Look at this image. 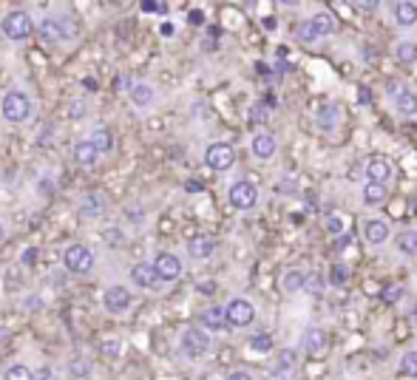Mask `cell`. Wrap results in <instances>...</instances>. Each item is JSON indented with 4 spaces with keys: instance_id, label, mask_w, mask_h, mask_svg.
Segmentation results:
<instances>
[{
    "instance_id": "obj_12",
    "label": "cell",
    "mask_w": 417,
    "mask_h": 380,
    "mask_svg": "<svg viewBox=\"0 0 417 380\" xmlns=\"http://www.w3.org/2000/svg\"><path fill=\"white\" fill-rule=\"evenodd\" d=\"M154 267H157L159 281H176V278L182 275V261H179V255H174V253H157Z\"/></svg>"
},
{
    "instance_id": "obj_22",
    "label": "cell",
    "mask_w": 417,
    "mask_h": 380,
    "mask_svg": "<svg viewBox=\"0 0 417 380\" xmlns=\"http://www.w3.org/2000/svg\"><path fill=\"white\" fill-rule=\"evenodd\" d=\"M307 273H301V270H287L284 273V278H281V287H284V292L287 295H295V292H307Z\"/></svg>"
},
{
    "instance_id": "obj_47",
    "label": "cell",
    "mask_w": 417,
    "mask_h": 380,
    "mask_svg": "<svg viewBox=\"0 0 417 380\" xmlns=\"http://www.w3.org/2000/svg\"><path fill=\"white\" fill-rule=\"evenodd\" d=\"M37 258V250H26V255H23V264H28L31 267V261Z\"/></svg>"
},
{
    "instance_id": "obj_21",
    "label": "cell",
    "mask_w": 417,
    "mask_h": 380,
    "mask_svg": "<svg viewBox=\"0 0 417 380\" xmlns=\"http://www.w3.org/2000/svg\"><path fill=\"white\" fill-rule=\"evenodd\" d=\"M216 253V238L213 236H194L188 241V255L191 258H210Z\"/></svg>"
},
{
    "instance_id": "obj_7",
    "label": "cell",
    "mask_w": 417,
    "mask_h": 380,
    "mask_svg": "<svg viewBox=\"0 0 417 380\" xmlns=\"http://www.w3.org/2000/svg\"><path fill=\"white\" fill-rule=\"evenodd\" d=\"M224 310H227V324H230V327L244 329V327H250V324L255 321V307H253V301H247V298H230Z\"/></svg>"
},
{
    "instance_id": "obj_38",
    "label": "cell",
    "mask_w": 417,
    "mask_h": 380,
    "mask_svg": "<svg viewBox=\"0 0 417 380\" xmlns=\"http://www.w3.org/2000/svg\"><path fill=\"white\" fill-rule=\"evenodd\" d=\"M88 372H91L88 361H83V358H74V361H71V375H74V378H85Z\"/></svg>"
},
{
    "instance_id": "obj_51",
    "label": "cell",
    "mask_w": 417,
    "mask_h": 380,
    "mask_svg": "<svg viewBox=\"0 0 417 380\" xmlns=\"http://www.w3.org/2000/svg\"><path fill=\"white\" fill-rule=\"evenodd\" d=\"M264 28H275V20L273 17H264Z\"/></svg>"
},
{
    "instance_id": "obj_16",
    "label": "cell",
    "mask_w": 417,
    "mask_h": 380,
    "mask_svg": "<svg viewBox=\"0 0 417 380\" xmlns=\"http://www.w3.org/2000/svg\"><path fill=\"white\" fill-rule=\"evenodd\" d=\"M131 281L139 287V290H157V284H159V275H157V267H154V261L148 264V261H139V264H134L131 267Z\"/></svg>"
},
{
    "instance_id": "obj_53",
    "label": "cell",
    "mask_w": 417,
    "mask_h": 380,
    "mask_svg": "<svg viewBox=\"0 0 417 380\" xmlns=\"http://www.w3.org/2000/svg\"><path fill=\"white\" fill-rule=\"evenodd\" d=\"M409 207H412V213H415V216H417V196H415V199H412V204H409Z\"/></svg>"
},
{
    "instance_id": "obj_24",
    "label": "cell",
    "mask_w": 417,
    "mask_h": 380,
    "mask_svg": "<svg viewBox=\"0 0 417 380\" xmlns=\"http://www.w3.org/2000/svg\"><path fill=\"white\" fill-rule=\"evenodd\" d=\"M310 20H312V26L318 28V34H321V37H329V34H335V28H338V23H335V17H332V11H329V9L315 11Z\"/></svg>"
},
{
    "instance_id": "obj_52",
    "label": "cell",
    "mask_w": 417,
    "mask_h": 380,
    "mask_svg": "<svg viewBox=\"0 0 417 380\" xmlns=\"http://www.w3.org/2000/svg\"><path fill=\"white\" fill-rule=\"evenodd\" d=\"M162 34H174V26L171 23H162Z\"/></svg>"
},
{
    "instance_id": "obj_26",
    "label": "cell",
    "mask_w": 417,
    "mask_h": 380,
    "mask_svg": "<svg viewBox=\"0 0 417 380\" xmlns=\"http://www.w3.org/2000/svg\"><path fill=\"white\" fill-rule=\"evenodd\" d=\"M395 247H398V253L415 258L417 255V230H401V233L395 236Z\"/></svg>"
},
{
    "instance_id": "obj_54",
    "label": "cell",
    "mask_w": 417,
    "mask_h": 380,
    "mask_svg": "<svg viewBox=\"0 0 417 380\" xmlns=\"http://www.w3.org/2000/svg\"><path fill=\"white\" fill-rule=\"evenodd\" d=\"M0 238H3V227H0Z\"/></svg>"
},
{
    "instance_id": "obj_41",
    "label": "cell",
    "mask_w": 417,
    "mask_h": 380,
    "mask_svg": "<svg viewBox=\"0 0 417 380\" xmlns=\"http://www.w3.org/2000/svg\"><path fill=\"white\" fill-rule=\"evenodd\" d=\"M142 11H159V14H165L168 6L165 3H154V0H142Z\"/></svg>"
},
{
    "instance_id": "obj_36",
    "label": "cell",
    "mask_w": 417,
    "mask_h": 380,
    "mask_svg": "<svg viewBox=\"0 0 417 380\" xmlns=\"http://www.w3.org/2000/svg\"><path fill=\"white\" fill-rule=\"evenodd\" d=\"M250 347H253L255 352L267 355V352L273 349V338H270V335H253V338H250Z\"/></svg>"
},
{
    "instance_id": "obj_1",
    "label": "cell",
    "mask_w": 417,
    "mask_h": 380,
    "mask_svg": "<svg viewBox=\"0 0 417 380\" xmlns=\"http://www.w3.org/2000/svg\"><path fill=\"white\" fill-rule=\"evenodd\" d=\"M210 347H213L210 335L205 329H199V327H188V329L182 332V338H179V349H182V355L191 358V361L205 358L210 352Z\"/></svg>"
},
{
    "instance_id": "obj_2",
    "label": "cell",
    "mask_w": 417,
    "mask_h": 380,
    "mask_svg": "<svg viewBox=\"0 0 417 380\" xmlns=\"http://www.w3.org/2000/svg\"><path fill=\"white\" fill-rule=\"evenodd\" d=\"M0 31H3L9 40L23 43V40H28V37H31L34 23H31V17H28L23 9H17V11H9V14L0 20Z\"/></svg>"
},
{
    "instance_id": "obj_42",
    "label": "cell",
    "mask_w": 417,
    "mask_h": 380,
    "mask_svg": "<svg viewBox=\"0 0 417 380\" xmlns=\"http://www.w3.org/2000/svg\"><path fill=\"white\" fill-rule=\"evenodd\" d=\"M34 380H57V375H54L51 366H40V369L34 372Z\"/></svg>"
},
{
    "instance_id": "obj_31",
    "label": "cell",
    "mask_w": 417,
    "mask_h": 380,
    "mask_svg": "<svg viewBox=\"0 0 417 380\" xmlns=\"http://www.w3.org/2000/svg\"><path fill=\"white\" fill-rule=\"evenodd\" d=\"M395 57H398L403 65H412V63H417V46H415V43H409V40L398 43V48H395Z\"/></svg>"
},
{
    "instance_id": "obj_32",
    "label": "cell",
    "mask_w": 417,
    "mask_h": 380,
    "mask_svg": "<svg viewBox=\"0 0 417 380\" xmlns=\"http://www.w3.org/2000/svg\"><path fill=\"white\" fill-rule=\"evenodd\" d=\"M298 37H301V43H307V46H312V43L321 40V34H318V28L312 26V20H301V23H298Z\"/></svg>"
},
{
    "instance_id": "obj_28",
    "label": "cell",
    "mask_w": 417,
    "mask_h": 380,
    "mask_svg": "<svg viewBox=\"0 0 417 380\" xmlns=\"http://www.w3.org/2000/svg\"><path fill=\"white\" fill-rule=\"evenodd\" d=\"M102 207H105L102 196H100V193H88L85 201H83V207H80V213H83L85 218H97V216H102Z\"/></svg>"
},
{
    "instance_id": "obj_13",
    "label": "cell",
    "mask_w": 417,
    "mask_h": 380,
    "mask_svg": "<svg viewBox=\"0 0 417 380\" xmlns=\"http://www.w3.org/2000/svg\"><path fill=\"white\" fill-rule=\"evenodd\" d=\"M338 125H341V108H338L335 102L318 105V111H315V128H318L321 134H332Z\"/></svg>"
},
{
    "instance_id": "obj_25",
    "label": "cell",
    "mask_w": 417,
    "mask_h": 380,
    "mask_svg": "<svg viewBox=\"0 0 417 380\" xmlns=\"http://www.w3.org/2000/svg\"><path fill=\"white\" fill-rule=\"evenodd\" d=\"M74 159H77L80 165L91 168V165L100 159V151L94 148V142H91V139H85V142H77V145H74Z\"/></svg>"
},
{
    "instance_id": "obj_19",
    "label": "cell",
    "mask_w": 417,
    "mask_h": 380,
    "mask_svg": "<svg viewBox=\"0 0 417 380\" xmlns=\"http://www.w3.org/2000/svg\"><path fill=\"white\" fill-rule=\"evenodd\" d=\"M392 14H395V23L401 28H412L417 26V3L415 0H398L392 6Z\"/></svg>"
},
{
    "instance_id": "obj_10",
    "label": "cell",
    "mask_w": 417,
    "mask_h": 380,
    "mask_svg": "<svg viewBox=\"0 0 417 380\" xmlns=\"http://www.w3.org/2000/svg\"><path fill=\"white\" fill-rule=\"evenodd\" d=\"M40 37H43L46 43L71 40V37H74V26L65 23V20H57V17H46V20H40Z\"/></svg>"
},
{
    "instance_id": "obj_15",
    "label": "cell",
    "mask_w": 417,
    "mask_h": 380,
    "mask_svg": "<svg viewBox=\"0 0 417 380\" xmlns=\"http://www.w3.org/2000/svg\"><path fill=\"white\" fill-rule=\"evenodd\" d=\"M298 349L295 347H284L278 349V361H275V380H292V372L298 369Z\"/></svg>"
},
{
    "instance_id": "obj_33",
    "label": "cell",
    "mask_w": 417,
    "mask_h": 380,
    "mask_svg": "<svg viewBox=\"0 0 417 380\" xmlns=\"http://www.w3.org/2000/svg\"><path fill=\"white\" fill-rule=\"evenodd\" d=\"M324 230L329 233V236H344V230H347V218H341V216H324Z\"/></svg>"
},
{
    "instance_id": "obj_14",
    "label": "cell",
    "mask_w": 417,
    "mask_h": 380,
    "mask_svg": "<svg viewBox=\"0 0 417 380\" xmlns=\"http://www.w3.org/2000/svg\"><path fill=\"white\" fill-rule=\"evenodd\" d=\"M102 307H105L108 312L120 315V312H125V310L131 307V292H128L125 287L114 284V287H108V290L102 292Z\"/></svg>"
},
{
    "instance_id": "obj_30",
    "label": "cell",
    "mask_w": 417,
    "mask_h": 380,
    "mask_svg": "<svg viewBox=\"0 0 417 380\" xmlns=\"http://www.w3.org/2000/svg\"><path fill=\"white\" fill-rule=\"evenodd\" d=\"M401 375L417 380V349H406L401 355Z\"/></svg>"
},
{
    "instance_id": "obj_46",
    "label": "cell",
    "mask_w": 417,
    "mask_h": 380,
    "mask_svg": "<svg viewBox=\"0 0 417 380\" xmlns=\"http://www.w3.org/2000/svg\"><path fill=\"white\" fill-rule=\"evenodd\" d=\"M188 20H191V23H194V26H202V23H205V14H202V11H199V9H194V11H191V17H188Z\"/></svg>"
},
{
    "instance_id": "obj_11",
    "label": "cell",
    "mask_w": 417,
    "mask_h": 380,
    "mask_svg": "<svg viewBox=\"0 0 417 380\" xmlns=\"http://www.w3.org/2000/svg\"><path fill=\"white\" fill-rule=\"evenodd\" d=\"M327 347H329V341H327V332L321 329V327H307V332H304V341H301V349L310 355V358H324L327 355Z\"/></svg>"
},
{
    "instance_id": "obj_50",
    "label": "cell",
    "mask_w": 417,
    "mask_h": 380,
    "mask_svg": "<svg viewBox=\"0 0 417 380\" xmlns=\"http://www.w3.org/2000/svg\"><path fill=\"white\" fill-rule=\"evenodd\" d=\"M83 88H88V91H97V83L88 77V80H83Z\"/></svg>"
},
{
    "instance_id": "obj_39",
    "label": "cell",
    "mask_w": 417,
    "mask_h": 380,
    "mask_svg": "<svg viewBox=\"0 0 417 380\" xmlns=\"http://www.w3.org/2000/svg\"><path fill=\"white\" fill-rule=\"evenodd\" d=\"M216 290H218V284H216L213 278H205V281L196 284V292H199V295H216Z\"/></svg>"
},
{
    "instance_id": "obj_48",
    "label": "cell",
    "mask_w": 417,
    "mask_h": 380,
    "mask_svg": "<svg viewBox=\"0 0 417 380\" xmlns=\"http://www.w3.org/2000/svg\"><path fill=\"white\" fill-rule=\"evenodd\" d=\"M26 304H28V307H31V312H37V307H40V310H43V298H28V301H26Z\"/></svg>"
},
{
    "instance_id": "obj_20",
    "label": "cell",
    "mask_w": 417,
    "mask_h": 380,
    "mask_svg": "<svg viewBox=\"0 0 417 380\" xmlns=\"http://www.w3.org/2000/svg\"><path fill=\"white\" fill-rule=\"evenodd\" d=\"M199 324L210 329V332H221V329H227L230 324H227V310L224 307H208L202 315H199Z\"/></svg>"
},
{
    "instance_id": "obj_8",
    "label": "cell",
    "mask_w": 417,
    "mask_h": 380,
    "mask_svg": "<svg viewBox=\"0 0 417 380\" xmlns=\"http://www.w3.org/2000/svg\"><path fill=\"white\" fill-rule=\"evenodd\" d=\"M227 199H230V204L236 210H253L258 204V188L253 182H244V179L233 182L230 190H227Z\"/></svg>"
},
{
    "instance_id": "obj_40",
    "label": "cell",
    "mask_w": 417,
    "mask_h": 380,
    "mask_svg": "<svg viewBox=\"0 0 417 380\" xmlns=\"http://www.w3.org/2000/svg\"><path fill=\"white\" fill-rule=\"evenodd\" d=\"M100 349H102V355L117 358V355H120V341H117V338H114V341H102V344H100Z\"/></svg>"
},
{
    "instance_id": "obj_9",
    "label": "cell",
    "mask_w": 417,
    "mask_h": 380,
    "mask_svg": "<svg viewBox=\"0 0 417 380\" xmlns=\"http://www.w3.org/2000/svg\"><path fill=\"white\" fill-rule=\"evenodd\" d=\"M386 91H389L392 105H395V111H398L401 117H417V94L415 91L401 88V85H395V83H389Z\"/></svg>"
},
{
    "instance_id": "obj_44",
    "label": "cell",
    "mask_w": 417,
    "mask_h": 380,
    "mask_svg": "<svg viewBox=\"0 0 417 380\" xmlns=\"http://www.w3.org/2000/svg\"><path fill=\"white\" fill-rule=\"evenodd\" d=\"M335 241H338V244H335V250H338V253H341V250H347V247H349V244H352V236H349V233H344V236H338V238H335Z\"/></svg>"
},
{
    "instance_id": "obj_18",
    "label": "cell",
    "mask_w": 417,
    "mask_h": 380,
    "mask_svg": "<svg viewBox=\"0 0 417 380\" xmlns=\"http://www.w3.org/2000/svg\"><path fill=\"white\" fill-rule=\"evenodd\" d=\"M364 238L369 247H384L389 241V224L381 218H366L364 221Z\"/></svg>"
},
{
    "instance_id": "obj_49",
    "label": "cell",
    "mask_w": 417,
    "mask_h": 380,
    "mask_svg": "<svg viewBox=\"0 0 417 380\" xmlns=\"http://www.w3.org/2000/svg\"><path fill=\"white\" fill-rule=\"evenodd\" d=\"M71 105H74V108H71V117H80V114H83V102L77 100V102H71Z\"/></svg>"
},
{
    "instance_id": "obj_29",
    "label": "cell",
    "mask_w": 417,
    "mask_h": 380,
    "mask_svg": "<svg viewBox=\"0 0 417 380\" xmlns=\"http://www.w3.org/2000/svg\"><path fill=\"white\" fill-rule=\"evenodd\" d=\"M91 142H94V148L100 151V154H108L111 148H114V134L108 131V128H94V134H91Z\"/></svg>"
},
{
    "instance_id": "obj_17",
    "label": "cell",
    "mask_w": 417,
    "mask_h": 380,
    "mask_svg": "<svg viewBox=\"0 0 417 380\" xmlns=\"http://www.w3.org/2000/svg\"><path fill=\"white\" fill-rule=\"evenodd\" d=\"M275 151H278V142H275L273 134H255V137L250 139V154H253L255 159H261V162L273 159Z\"/></svg>"
},
{
    "instance_id": "obj_5",
    "label": "cell",
    "mask_w": 417,
    "mask_h": 380,
    "mask_svg": "<svg viewBox=\"0 0 417 380\" xmlns=\"http://www.w3.org/2000/svg\"><path fill=\"white\" fill-rule=\"evenodd\" d=\"M395 174H398V168L386 159V157H372L366 165H364V176H366V182L369 185H389L392 179H395Z\"/></svg>"
},
{
    "instance_id": "obj_4",
    "label": "cell",
    "mask_w": 417,
    "mask_h": 380,
    "mask_svg": "<svg viewBox=\"0 0 417 380\" xmlns=\"http://www.w3.org/2000/svg\"><path fill=\"white\" fill-rule=\"evenodd\" d=\"M63 264H65L68 273L85 275V273H91V267H94V253H91V247H85V244H71V247L65 250V255H63Z\"/></svg>"
},
{
    "instance_id": "obj_35",
    "label": "cell",
    "mask_w": 417,
    "mask_h": 380,
    "mask_svg": "<svg viewBox=\"0 0 417 380\" xmlns=\"http://www.w3.org/2000/svg\"><path fill=\"white\" fill-rule=\"evenodd\" d=\"M3 380H34V372H28V366H23V364H14L6 369Z\"/></svg>"
},
{
    "instance_id": "obj_45",
    "label": "cell",
    "mask_w": 417,
    "mask_h": 380,
    "mask_svg": "<svg viewBox=\"0 0 417 380\" xmlns=\"http://www.w3.org/2000/svg\"><path fill=\"white\" fill-rule=\"evenodd\" d=\"M403 295V290L401 287H392V290H384V301H398Z\"/></svg>"
},
{
    "instance_id": "obj_34",
    "label": "cell",
    "mask_w": 417,
    "mask_h": 380,
    "mask_svg": "<svg viewBox=\"0 0 417 380\" xmlns=\"http://www.w3.org/2000/svg\"><path fill=\"white\" fill-rule=\"evenodd\" d=\"M307 292H310V295H315V298H321V295L327 292V278H324V275H318V273H312V275L307 278Z\"/></svg>"
},
{
    "instance_id": "obj_3",
    "label": "cell",
    "mask_w": 417,
    "mask_h": 380,
    "mask_svg": "<svg viewBox=\"0 0 417 380\" xmlns=\"http://www.w3.org/2000/svg\"><path fill=\"white\" fill-rule=\"evenodd\" d=\"M0 111H3V117H6V122H26L28 120V114H31V100H28V94H23V91H9L6 97H3V102H0Z\"/></svg>"
},
{
    "instance_id": "obj_43",
    "label": "cell",
    "mask_w": 417,
    "mask_h": 380,
    "mask_svg": "<svg viewBox=\"0 0 417 380\" xmlns=\"http://www.w3.org/2000/svg\"><path fill=\"white\" fill-rule=\"evenodd\" d=\"M224 380H255V378H253L247 369H233V372H230Z\"/></svg>"
},
{
    "instance_id": "obj_23",
    "label": "cell",
    "mask_w": 417,
    "mask_h": 380,
    "mask_svg": "<svg viewBox=\"0 0 417 380\" xmlns=\"http://www.w3.org/2000/svg\"><path fill=\"white\" fill-rule=\"evenodd\" d=\"M386 199H389V190L384 188V185H369V182H366V185L361 188V204H364V207H381Z\"/></svg>"
},
{
    "instance_id": "obj_6",
    "label": "cell",
    "mask_w": 417,
    "mask_h": 380,
    "mask_svg": "<svg viewBox=\"0 0 417 380\" xmlns=\"http://www.w3.org/2000/svg\"><path fill=\"white\" fill-rule=\"evenodd\" d=\"M205 165H208L210 171H218V174L230 171V168L236 165V151H233V145H227V142H213V145H208V151H205Z\"/></svg>"
},
{
    "instance_id": "obj_37",
    "label": "cell",
    "mask_w": 417,
    "mask_h": 380,
    "mask_svg": "<svg viewBox=\"0 0 417 380\" xmlns=\"http://www.w3.org/2000/svg\"><path fill=\"white\" fill-rule=\"evenodd\" d=\"M347 278H349V270H344V264H335L332 267V287H344L347 284Z\"/></svg>"
},
{
    "instance_id": "obj_27",
    "label": "cell",
    "mask_w": 417,
    "mask_h": 380,
    "mask_svg": "<svg viewBox=\"0 0 417 380\" xmlns=\"http://www.w3.org/2000/svg\"><path fill=\"white\" fill-rule=\"evenodd\" d=\"M128 91H131V102H134L137 108L154 105V88H151L148 83H137V85H131Z\"/></svg>"
}]
</instances>
